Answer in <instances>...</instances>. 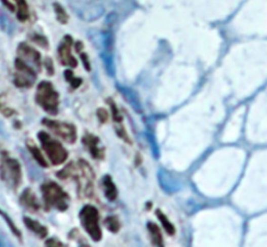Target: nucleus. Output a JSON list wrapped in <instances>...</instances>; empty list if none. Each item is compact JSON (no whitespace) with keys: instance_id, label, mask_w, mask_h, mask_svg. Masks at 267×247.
Listing matches in <instances>:
<instances>
[{"instance_id":"24","label":"nucleus","mask_w":267,"mask_h":247,"mask_svg":"<svg viewBox=\"0 0 267 247\" xmlns=\"http://www.w3.org/2000/svg\"><path fill=\"white\" fill-rule=\"evenodd\" d=\"M45 246H46V247H67L64 243H62L60 240H58V239H56V238L48 239V240L45 242Z\"/></svg>"},{"instance_id":"25","label":"nucleus","mask_w":267,"mask_h":247,"mask_svg":"<svg viewBox=\"0 0 267 247\" xmlns=\"http://www.w3.org/2000/svg\"><path fill=\"white\" fill-rule=\"evenodd\" d=\"M96 115H97V118H98L100 123H104V122L108 121V119H109V113L106 112L104 109H101V108L97 110Z\"/></svg>"},{"instance_id":"10","label":"nucleus","mask_w":267,"mask_h":247,"mask_svg":"<svg viewBox=\"0 0 267 247\" xmlns=\"http://www.w3.org/2000/svg\"><path fill=\"white\" fill-rule=\"evenodd\" d=\"M83 144L93 158H97V160L103 158L104 148L100 146V141L98 137L92 134H86L83 137Z\"/></svg>"},{"instance_id":"12","label":"nucleus","mask_w":267,"mask_h":247,"mask_svg":"<svg viewBox=\"0 0 267 247\" xmlns=\"http://www.w3.org/2000/svg\"><path fill=\"white\" fill-rule=\"evenodd\" d=\"M21 203L28 210L30 211H39L40 209V203L35 197L34 193L30 189H26L20 197Z\"/></svg>"},{"instance_id":"8","label":"nucleus","mask_w":267,"mask_h":247,"mask_svg":"<svg viewBox=\"0 0 267 247\" xmlns=\"http://www.w3.org/2000/svg\"><path fill=\"white\" fill-rule=\"evenodd\" d=\"M73 45V39L71 36H65L62 40L59 49H58V57L59 61L63 66L70 67V68H77L78 61L73 57L71 49H72Z\"/></svg>"},{"instance_id":"26","label":"nucleus","mask_w":267,"mask_h":247,"mask_svg":"<svg viewBox=\"0 0 267 247\" xmlns=\"http://www.w3.org/2000/svg\"><path fill=\"white\" fill-rule=\"evenodd\" d=\"M88 55L85 54V52H81V61L85 67V69L87 70V71H90L91 70V65H90V61H89L88 59Z\"/></svg>"},{"instance_id":"1","label":"nucleus","mask_w":267,"mask_h":247,"mask_svg":"<svg viewBox=\"0 0 267 247\" xmlns=\"http://www.w3.org/2000/svg\"><path fill=\"white\" fill-rule=\"evenodd\" d=\"M35 102L49 115H57L60 107V96L56 88L48 80L39 83L34 95Z\"/></svg>"},{"instance_id":"5","label":"nucleus","mask_w":267,"mask_h":247,"mask_svg":"<svg viewBox=\"0 0 267 247\" xmlns=\"http://www.w3.org/2000/svg\"><path fill=\"white\" fill-rule=\"evenodd\" d=\"M37 81V72L35 70L20 58L15 60L14 84L21 89H28Z\"/></svg>"},{"instance_id":"17","label":"nucleus","mask_w":267,"mask_h":247,"mask_svg":"<svg viewBox=\"0 0 267 247\" xmlns=\"http://www.w3.org/2000/svg\"><path fill=\"white\" fill-rule=\"evenodd\" d=\"M53 10H55L57 20L61 24H66L69 20V16H68L66 10L60 4H53Z\"/></svg>"},{"instance_id":"4","label":"nucleus","mask_w":267,"mask_h":247,"mask_svg":"<svg viewBox=\"0 0 267 247\" xmlns=\"http://www.w3.org/2000/svg\"><path fill=\"white\" fill-rule=\"evenodd\" d=\"M80 221L86 233L95 242L100 241L102 237L101 227L99 224L98 210L91 204L85 205L80 212Z\"/></svg>"},{"instance_id":"3","label":"nucleus","mask_w":267,"mask_h":247,"mask_svg":"<svg viewBox=\"0 0 267 247\" xmlns=\"http://www.w3.org/2000/svg\"><path fill=\"white\" fill-rule=\"evenodd\" d=\"M42 148L44 149L48 160L55 166L62 165L68 157V151L60 141L53 139L48 133L40 132L38 135Z\"/></svg>"},{"instance_id":"6","label":"nucleus","mask_w":267,"mask_h":247,"mask_svg":"<svg viewBox=\"0 0 267 247\" xmlns=\"http://www.w3.org/2000/svg\"><path fill=\"white\" fill-rule=\"evenodd\" d=\"M0 175L6 184L13 189H17L22 180V170L19 162L13 157L4 155L0 165Z\"/></svg>"},{"instance_id":"20","label":"nucleus","mask_w":267,"mask_h":247,"mask_svg":"<svg viewBox=\"0 0 267 247\" xmlns=\"http://www.w3.org/2000/svg\"><path fill=\"white\" fill-rule=\"evenodd\" d=\"M65 78L71 85V87L73 88V89H77V88H79L82 85V79L77 77L74 75V73L71 71V70H66V71H65Z\"/></svg>"},{"instance_id":"19","label":"nucleus","mask_w":267,"mask_h":247,"mask_svg":"<svg viewBox=\"0 0 267 247\" xmlns=\"http://www.w3.org/2000/svg\"><path fill=\"white\" fill-rule=\"evenodd\" d=\"M104 224H105L106 228H108L109 231L112 233H117L120 229V222H119L118 218L115 216H110L108 218H105Z\"/></svg>"},{"instance_id":"9","label":"nucleus","mask_w":267,"mask_h":247,"mask_svg":"<svg viewBox=\"0 0 267 247\" xmlns=\"http://www.w3.org/2000/svg\"><path fill=\"white\" fill-rule=\"evenodd\" d=\"M18 55H19L18 58L22 59L27 64L29 62L30 64L34 65L40 70L42 65V59H41V54L37 49H34L27 43H21L19 46H18Z\"/></svg>"},{"instance_id":"13","label":"nucleus","mask_w":267,"mask_h":247,"mask_svg":"<svg viewBox=\"0 0 267 247\" xmlns=\"http://www.w3.org/2000/svg\"><path fill=\"white\" fill-rule=\"evenodd\" d=\"M102 186H103V193L104 196L108 198L110 201H114L118 196V191L117 188L112 180L110 175H105L102 180Z\"/></svg>"},{"instance_id":"15","label":"nucleus","mask_w":267,"mask_h":247,"mask_svg":"<svg viewBox=\"0 0 267 247\" xmlns=\"http://www.w3.org/2000/svg\"><path fill=\"white\" fill-rule=\"evenodd\" d=\"M17 8V17L21 22H25L29 18V9L26 0H14Z\"/></svg>"},{"instance_id":"11","label":"nucleus","mask_w":267,"mask_h":247,"mask_svg":"<svg viewBox=\"0 0 267 247\" xmlns=\"http://www.w3.org/2000/svg\"><path fill=\"white\" fill-rule=\"evenodd\" d=\"M23 221H24L25 226L29 229V231H31L35 236H38L41 239L46 238V236L48 234V229L42 223H40L37 220H33L29 217H25L23 219Z\"/></svg>"},{"instance_id":"18","label":"nucleus","mask_w":267,"mask_h":247,"mask_svg":"<svg viewBox=\"0 0 267 247\" xmlns=\"http://www.w3.org/2000/svg\"><path fill=\"white\" fill-rule=\"evenodd\" d=\"M157 215H158V218L159 220L161 221V223L163 224V227L165 228V231L169 234V235H173L175 229H174V226L172 225V223L167 219V217L165 216V214L163 213V212H161L160 210L157 211Z\"/></svg>"},{"instance_id":"16","label":"nucleus","mask_w":267,"mask_h":247,"mask_svg":"<svg viewBox=\"0 0 267 247\" xmlns=\"http://www.w3.org/2000/svg\"><path fill=\"white\" fill-rule=\"evenodd\" d=\"M27 147H28V150L30 151V153L32 154L35 162H37L42 167H48V163L46 161V158L44 157L41 150L37 146H35L33 143L29 142V143H27Z\"/></svg>"},{"instance_id":"2","label":"nucleus","mask_w":267,"mask_h":247,"mask_svg":"<svg viewBox=\"0 0 267 247\" xmlns=\"http://www.w3.org/2000/svg\"><path fill=\"white\" fill-rule=\"evenodd\" d=\"M42 196L47 208L66 211L70 203V197L65 190L55 182H45L41 186Z\"/></svg>"},{"instance_id":"23","label":"nucleus","mask_w":267,"mask_h":247,"mask_svg":"<svg viewBox=\"0 0 267 247\" xmlns=\"http://www.w3.org/2000/svg\"><path fill=\"white\" fill-rule=\"evenodd\" d=\"M44 65H45V69H46V72L48 73V75L55 74V67H53V62L49 57L44 60Z\"/></svg>"},{"instance_id":"14","label":"nucleus","mask_w":267,"mask_h":247,"mask_svg":"<svg viewBox=\"0 0 267 247\" xmlns=\"http://www.w3.org/2000/svg\"><path fill=\"white\" fill-rule=\"evenodd\" d=\"M147 228H148V232L150 234V238L152 241V244L156 247H164L163 244V236L161 231H160V228L157 224L149 222L147 224Z\"/></svg>"},{"instance_id":"7","label":"nucleus","mask_w":267,"mask_h":247,"mask_svg":"<svg viewBox=\"0 0 267 247\" xmlns=\"http://www.w3.org/2000/svg\"><path fill=\"white\" fill-rule=\"evenodd\" d=\"M43 125L53 134L57 135L62 140H64L66 143L69 144L75 143V141L78 139V132L72 123L45 118L43 119Z\"/></svg>"},{"instance_id":"21","label":"nucleus","mask_w":267,"mask_h":247,"mask_svg":"<svg viewBox=\"0 0 267 247\" xmlns=\"http://www.w3.org/2000/svg\"><path fill=\"white\" fill-rule=\"evenodd\" d=\"M110 103V107H111V111H112V117H113V120L116 122V123H121L122 122V117L119 113V110L118 108L116 107V104L114 101L110 100L109 101Z\"/></svg>"},{"instance_id":"22","label":"nucleus","mask_w":267,"mask_h":247,"mask_svg":"<svg viewBox=\"0 0 267 247\" xmlns=\"http://www.w3.org/2000/svg\"><path fill=\"white\" fill-rule=\"evenodd\" d=\"M31 40L35 43V44H38L42 47H48V42H47V39L43 36H41V34H37L35 33L34 36L31 37Z\"/></svg>"}]
</instances>
